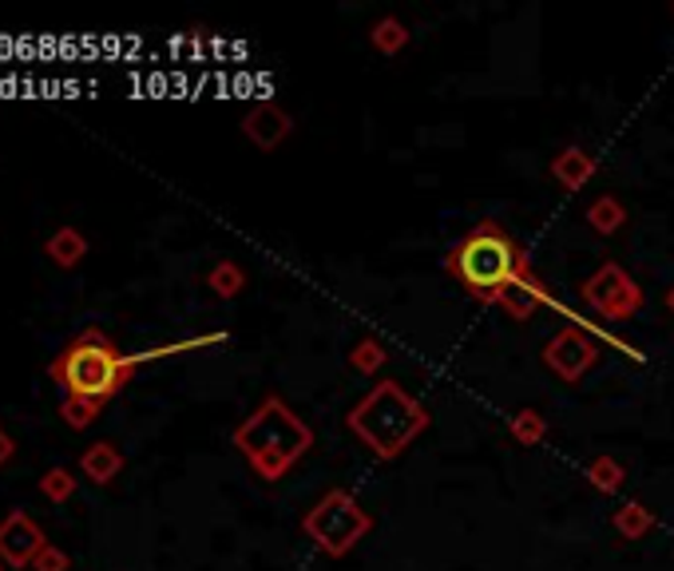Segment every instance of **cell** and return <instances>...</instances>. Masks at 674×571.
<instances>
[{
  "mask_svg": "<svg viewBox=\"0 0 674 571\" xmlns=\"http://www.w3.org/2000/svg\"><path fill=\"white\" fill-rule=\"evenodd\" d=\"M456 267H460L468 286H476V290H492V286L508 282V274H512V250L504 247V238H496V235H476L460 247Z\"/></svg>",
  "mask_w": 674,
  "mask_h": 571,
  "instance_id": "cell-2",
  "label": "cell"
},
{
  "mask_svg": "<svg viewBox=\"0 0 674 571\" xmlns=\"http://www.w3.org/2000/svg\"><path fill=\"white\" fill-rule=\"evenodd\" d=\"M210 286H215L219 294H235V290H238V270L235 267H219L215 274H210Z\"/></svg>",
  "mask_w": 674,
  "mask_h": 571,
  "instance_id": "cell-9",
  "label": "cell"
},
{
  "mask_svg": "<svg viewBox=\"0 0 674 571\" xmlns=\"http://www.w3.org/2000/svg\"><path fill=\"white\" fill-rule=\"evenodd\" d=\"M68 568H72V560H68V552L56 548V543H44L40 556L32 560V571H68Z\"/></svg>",
  "mask_w": 674,
  "mask_h": 571,
  "instance_id": "cell-8",
  "label": "cell"
},
{
  "mask_svg": "<svg viewBox=\"0 0 674 571\" xmlns=\"http://www.w3.org/2000/svg\"><path fill=\"white\" fill-rule=\"evenodd\" d=\"M12 457H17V440H12V437H9V428L0 425V468L9 465V460H12Z\"/></svg>",
  "mask_w": 674,
  "mask_h": 571,
  "instance_id": "cell-10",
  "label": "cell"
},
{
  "mask_svg": "<svg viewBox=\"0 0 674 571\" xmlns=\"http://www.w3.org/2000/svg\"><path fill=\"white\" fill-rule=\"evenodd\" d=\"M0 571H4V563H0Z\"/></svg>",
  "mask_w": 674,
  "mask_h": 571,
  "instance_id": "cell-11",
  "label": "cell"
},
{
  "mask_svg": "<svg viewBox=\"0 0 674 571\" xmlns=\"http://www.w3.org/2000/svg\"><path fill=\"white\" fill-rule=\"evenodd\" d=\"M80 473L92 480V485H112L115 476L124 473V453L112 445V440H95L80 453Z\"/></svg>",
  "mask_w": 674,
  "mask_h": 571,
  "instance_id": "cell-4",
  "label": "cell"
},
{
  "mask_svg": "<svg viewBox=\"0 0 674 571\" xmlns=\"http://www.w3.org/2000/svg\"><path fill=\"white\" fill-rule=\"evenodd\" d=\"M135 373V357L132 353H120L115 342L104 330H84L80 338L64 345V350L52 357L48 365V377L56 381L60 393H72V397H87V401H107L124 390Z\"/></svg>",
  "mask_w": 674,
  "mask_h": 571,
  "instance_id": "cell-1",
  "label": "cell"
},
{
  "mask_svg": "<svg viewBox=\"0 0 674 571\" xmlns=\"http://www.w3.org/2000/svg\"><path fill=\"white\" fill-rule=\"evenodd\" d=\"M100 413H104V405H100V401L72 397V393H64V397H60V417H64V425H72V428L95 425V421H100Z\"/></svg>",
  "mask_w": 674,
  "mask_h": 571,
  "instance_id": "cell-6",
  "label": "cell"
},
{
  "mask_svg": "<svg viewBox=\"0 0 674 571\" xmlns=\"http://www.w3.org/2000/svg\"><path fill=\"white\" fill-rule=\"evenodd\" d=\"M44 255L52 258V262H56L60 270H72V267H80V262H84L87 238L80 235L76 227H60V230H52V235H48Z\"/></svg>",
  "mask_w": 674,
  "mask_h": 571,
  "instance_id": "cell-5",
  "label": "cell"
},
{
  "mask_svg": "<svg viewBox=\"0 0 674 571\" xmlns=\"http://www.w3.org/2000/svg\"><path fill=\"white\" fill-rule=\"evenodd\" d=\"M76 476L68 473L64 465H56V468H48L44 476H40V496H48L52 505H68L72 496H76Z\"/></svg>",
  "mask_w": 674,
  "mask_h": 571,
  "instance_id": "cell-7",
  "label": "cell"
},
{
  "mask_svg": "<svg viewBox=\"0 0 674 571\" xmlns=\"http://www.w3.org/2000/svg\"><path fill=\"white\" fill-rule=\"evenodd\" d=\"M44 532H40V523L32 520L24 508H12L4 520H0V563L12 571L20 568H32V560L40 556L44 548Z\"/></svg>",
  "mask_w": 674,
  "mask_h": 571,
  "instance_id": "cell-3",
  "label": "cell"
}]
</instances>
